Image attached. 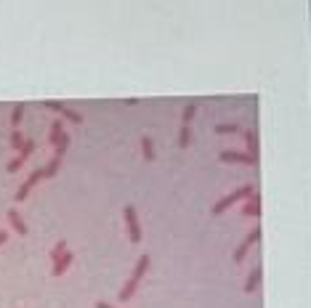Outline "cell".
<instances>
[{
	"mask_svg": "<svg viewBox=\"0 0 311 308\" xmlns=\"http://www.w3.org/2000/svg\"><path fill=\"white\" fill-rule=\"evenodd\" d=\"M253 194H255V189H253V186H239V189H234V191H231V194H226L223 199H218V202L213 205V213H215V215L226 213L231 205H237L239 199H250Z\"/></svg>",
	"mask_w": 311,
	"mask_h": 308,
	"instance_id": "1",
	"label": "cell"
},
{
	"mask_svg": "<svg viewBox=\"0 0 311 308\" xmlns=\"http://www.w3.org/2000/svg\"><path fill=\"white\" fill-rule=\"evenodd\" d=\"M51 144H53V154L56 157H64L67 154V146H69V133L64 130V122L61 120H53L51 122Z\"/></svg>",
	"mask_w": 311,
	"mask_h": 308,
	"instance_id": "2",
	"label": "cell"
},
{
	"mask_svg": "<svg viewBox=\"0 0 311 308\" xmlns=\"http://www.w3.org/2000/svg\"><path fill=\"white\" fill-rule=\"evenodd\" d=\"M122 218H125V229H128V239L138 244L141 242V223H138V213L133 205H125V210H122Z\"/></svg>",
	"mask_w": 311,
	"mask_h": 308,
	"instance_id": "3",
	"label": "cell"
},
{
	"mask_svg": "<svg viewBox=\"0 0 311 308\" xmlns=\"http://www.w3.org/2000/svg\"><path fill=\"white\" fill-rule=\"evenodd\" d=\"M218 159L221 162H231V165H258V157H253V154H247V152H231V149H226V152H221L218 154Z\"/></svg>",
	"mask_w": 311,
	"mask_h": 308,
	"instance_id": "4",
	"label": "cell"
},
{
	"mask_svg": "<svg viewBox=\"0 0 311 308\" xmlns=\"http://www.w3.org/2000/svg\"><path fill=\"white\" fill-rule=\"evenodd\" d=\"M258 239H261V226H253V231L245 236V242H242V244H239V247L234 250V263H242V260H245V255H247V250H250V247H253V244L258 242Z\"/></svg>",
	"mask_w": 311,
	"mask_h": 308,
	"instance_id": "5",
	"label": "cell"
},
{
	"mask_svg": "<svg viewBox=\"0 0 311 308\" xmlns=\"http://www.w3.org/2000/svg\"><path fill=\"white\" fill-rule=\"evenodd\" d=\"M40 178H43V175H40V170L29 173V178H27V181L19 186V191H16V197H13V199H16V202H24V199L29 197V191H32V189L37 186V183H40Z\"/></svg>",
	"mask_w": 311,
	"mask_h": 308,
	"instance_id": "6",
	"label": "cell"
},
{
	"mask_svg": "<svg viewBox=\"0 0 311 308\" xmlns=\"http://www.w3.org/2000/svg\"><path fill=\"white\" fill-rule=\"evenodd\" d=\"M72 260H75V252H69V250H67V252H61V255L53 260L51 274H53V276H64V274H67V268L72 266Z\"/></svg>",
	"mask_w": 311,
	"mask_h": 308,
	"instance_id": "7",
	"label": "cell"
},
{
	"mask_svg": "<svg viewBox=\"0 0 311 308\" xmlns=\"http://www.w3.org/2000/svg\"><path fill=\"white\" fill-rule=\"evenodd\" d=\"M261 279H263V266L258 263V266H253L250 274H247V282H245V292H247V295L261 287Z\"/></svg>",
	"mask_w": 311,
	"mask_h": 308,
	"instance_id": "8",
	"label": "cell"
},
{
	"mask_svg": "<svg viewBox=\"0 0 311 308\" xmlns=\"http://www.w3.org/2000/svg\"><path fill=\"white\" fill-rule=\"evenodd\" d=\"M242 215H245V218H258V215H261V197H258V191H255L250 199H245Z\"/></svg>",
	"mask_w": 311,
	"mask_h": 308,
	"instance_id": "9",
	"label": "cell"
},
{
	"mask_svg": "<svg viewBox=\"0 0 311 308\" xmlns=\"http://www.w3.org/2000/svg\"><path fill=\"white\" fill-rule=\"evenodd\" d=\"M5 218H8V223L13 226V231H19V236H27V223H24V218H21L19 215V210H8V215H5Z\"/></svg>",
	"mask_w": 311,
	"mask_h": 308,
	"instance_id": "10",
	"label": "cell"
},
{
	"mask_svg": "<svg viewBox=\"0 0 311 308\" xmlns=\"http://www.w3.org/2000/svg\"><path fill=\"white\" fill-rule=\"evenodd\" d=\"M61 162H64V157H56V154H53L48 162H45V167H40V175H43V178H53V175L59 173Z\"/></svg>",
	"mask_w": 311,
	"mask_h": 308,
	"instance_id": "11",
	"label": "cell"
},
{
	"mask_svg": "<svg viewBox=\"0 0 311 308\" xmlns=\"http://www.w3.org/2000/svg\"><path fill=\"white\" fill-rule=\"evenodd\" d=\"M245 144H247V154H253V157H258V133L255 130H245Z\"/></svg>",
	"mask_w": 311,
	"mask_h": 308,
	"instance_id": "12",
	"label": "cell"
},
{
	"mask_svg": "<svg viewBox=\"0 0 311 308\" xmlns=\"http://www.w3.org/2000/svg\"><path fill=\"white\" fill-rule=\"evenodd\" d=\"M141 154H144L146 162H152V159L157 157V154H154V141H152L149 136H144V138H141Z\"/></svg>",
	"mask_w": 311,
	"mask_h": 308,
	"instance_id": "13",
	"label": "cell"
},
{
	"mask_svg": "<svg viewBox=\"0 0 311 308\" xmlns=\"http://www.w3.org/2000/svg\"><path fill=\"white\" fill-rule=\"evenodd\" d=\"M61 117H64V120H69V122H75V125H80V122H83V114L80 112H75L72 109V106H67V104H61Z\"/></svg>",
	"mask_w": 311,
	"mask_h": 308,
	"instance_id": "14",
	"label": "cell"
},
{
	"mask_svg": "<svg viewBox=\"0 0 311 308\" xmlns=\"http://www.w3.org/2000/svg\"><path fill=\"white\" fill-rule=\"evenodd\" d=\"M21 117H24V104H13V109H11V125H13V130H19Z\"/></svg>",
	"mask_w": 311,
	"mask_h": 308,
	"instance_id": "15",
	"label": "cell"
},
{
	"mask_svg": "<svg viewBox=\"0 0 311 308\" xmlns=\"http://www.w3.org/2000/svg\"><path fill=\"white\" fill-rule=\"evenodd\" d=\"M215 133L218 136H234V133H239V125H234V122H221V125H215Z\"/></svg>",
	"mask_w": 311,
	"mask_h": 308,
	"instance_id": "16",
	"label": "cell"
},
{
	"mask_svg": "<svg viewBox=\"0 0 311 308\" xmlns=\"http://www.w3.org/2000/svg\"><path fill=\"white\" fill-rule=\"evenodd\" d=\"M189 144H192V128L184 125L181 128V136H178V146H181V149H189Z\"/></svg>",
	"mask_w": 311,
	"mask_h": 308,
	"instance_id": "17",
	"label": "cell"
},
{
	"mask_svg": "<svg viewBox=\"0 0 311 308\" xmlns=\"http://www.w3.org/2000/svg\"><path fill=\"white\" fill-rule=\"evenodd\" d=\"M32 152H35V141H24V146L19 149V159H21V162H27V159L32 157Z\"/></svg>",
	"mask_w": 311,
	"mask_h": 308,
	"instance_id": "18",
	"label": "cell"
},
{
	"mask_svg": "<svg viewBox=\"0 0 311 308\" xmlns=\"http://www.w3.org/2000/svg\"><path fill=\"white\" fill-rule=\"evenodd\" d=\"M24 141H27V138H24V133H21V130H13V133H11V149H21V146H24Z\"/></svg>",
	"mask_w": 311,
	"mask_h": 308,
	"instance_id": "19",
	"label": "cell"
},
{
	"mask_svg": "<svg viewBox=\"0 0 311 308\" xmlns=\"http://www.w3.org/2000/svg\"><path fill=\"white\" fill-rule=\"evenodd\" d=\"M194 114H197V106H194V104H186V106H184V112H181L184 125H189V122L194 120Z\"/></svg>",
	"mask_w": 311,
	"mask_h": 308,
	"instance_id": "20",
	"label": "cell"
},
{
	"mask_svg": "<svg viewBox=\"0 0 311 308\" xmlns=\"http://www.w3.org/2000/svg\"><path fill=\"white\" fill-rule=\"evenodd\" d=\"M61 252H67V242H64V239H59V242L51 247V260H56Z\"/></svg>",
	"mask_w": 311,
	"mask_h": 308,
	"instance_id": "21",
	"label": "cell"
},
{
	"mask_svg": "<svg viewBox=\"0 0 311 308\" xmlns=\"http://www.w3.org/2000/svg\"><path fill=\"white\" fill-rule=\"evenodd\" d=\"M43 106H45V109H53V112H61V101H51V98H45Z\"/></svg>",
	"mask_w": 311,
	"mask_h": 308,
	"instance_id": "22",
	"label": "cell"
},
{
	"mask_svg": "<svg viewBox=\"0 0 311 308\" xmlns=\"http://www.w3.org/2000/svg\"><path fill=\"white\" fill-rule=\"evenodd\" d=\"M21 165H24V162H21L19 157H16V159H11V162H8V173H16V170H21Z\"/></svg>",
	"mask_w": 311,
	"mask_h": 308,
	"instance_id": "23",
	"label": "cell"
},
{
	"mask_svg": "<svg viewBox=\"0 0 311 308\" xmlns=\"http://www.w3.org/2000/svg\"><path fill=\"white\" fill-rule=\"evenodd\" d=\"M5 242H8V231H0V247H3Z\"/></svg>",
	"mask_w": 311,
	"mask_h": 308,
	"instance_id": "24",
	"label": "cell"
},
{
	"mask_svg": "<svg viewBox=\"0 0 311 308\" xmlns=\"http://www.w3.org/2000/svg\"><path fill=\"white\" fill-rule=\"evenodd\" d=\"M96 308H114V306H112V303H104V300H99Z\"/></svg>",
	"mask_w": 311,
	"mask_h": 308,
	"instance_id": "25",
	"label": "cell"
}]
</instances>
